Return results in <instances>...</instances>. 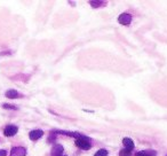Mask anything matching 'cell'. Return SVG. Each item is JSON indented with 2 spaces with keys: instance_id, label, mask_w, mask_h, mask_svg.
<instances>
[{
  "instance_id": "7a4b0ae2",
  "label": "cell",
  "mask_w": 167,
  "mask_h": 156,
  "mask_svg": "<svg viewBox=\"0 0 167 156\" xmlns=\"http://www.w3.org/2000/svg\"><path fill=\"white\" fill-rule=\"evenodd\" d=\"M132 21V15L131 14H127V13H124L118 17V22L120 24H124V25H128Z\"/></svg>"
},
{
  "instance_id": "8992f818",
  "label": "cell",
  "mask_w": 167,
  "mask_h": 156,
  "mask_svg": "<svg viewBox=\"0 0 167 156\" xmlns=\"http://www.w3.org/2000/svg\"><path fill=\"white\" fill-rule=\"evenodd\" d=\"M42 134H44V132L41 130H33L30 132L29 137H30L31 140H38L39 138H41Z\"/></svg>"
},
{
  "instance_id": "9c48e42d",
  "label": "cell",
  "mask_w": 167,
  "mask_h": 156,
  "mask_svg": "<svg viewBox=\"0 0 167 156\" xmlns=\"http://www.w3.org/2000/svg\"><path fill=\"white\" fill-rule=\"evenodd\" d=\"M156 151H137L135 156H156Z\"/></svg>"
},
{
  "instance_id": "7c38bea8",
  "label": "cell",
  "mask_w": 167,
  "mask_h": 156,
  "mask_svg": "<svg viewBox=\"0 0 167 156\" xmlns=\"http://www.w3.org/2000/svg\"><path fill=\"white\" fill-rule=\"evenodd\" d=\"M90 5L93 7H100V5H104L103 1H90Z\"/></svg>"
},
{
  "instance_id": "277c9868",
  "label": "cell",
  "mask_w": 167,
  "mask_h": 156,
  "mask_svg": "<svg viewBox=\"0 0 167 156\" xmlns=\"http://www.w3.org/2000/svg\"><path fill=\"white\" fill-rule=\"evenodd\" d=\"M26 149L23 147H14L11 151V156H25Z\"/></svg>"
},
{
  "instance_id": "52a82bcc",
  "label": "cell",
  "mask_w": 167,
  "mask_h": 156,
  "mask_svg": "<svg viewBox=\"0 0 167 156\" xmlns=\"http://www.w3.org/2000/svg\"><path fill=\"white\" fill-rule=\"evenodd\" d=\"M123 144H124L126 149H128V151L134 149V141L132 140V139H129V138H125V139L123 140Z\"/></svg>"
},
{
  "instance_id": "5bb4252c",
  "label": "cell",
  "mask_w": 167,
  "mask_h": 156,
  "mask_svg": "<svg viewBox=\"0 0 167 156\" xmlns=\"http://www.w3.org/2000/svg\"><path fill=\"white\" fill-rule=\"evenodd\" d=\"M0 156H7V151L4 149H0Z\"/></svg>"
},
{
  "instance_id": "9a60e30c",
  "label": "cell",
  "mask_w": 167,
  "mask_h": 156,
  "mask_svg": "<svg viewBox=\"0 0 167 156\" xmlns=\"http://www.w3.org/2000/svg\"><path fill=\"white\" fill-rule=\"evenodd\" d=\"M166 156H167V155H166Z\"/></svg>"
},
{
  "instance_id": "3957f363",
  "label": "cell",
  "mask_w": 167,
  "mask_h": 156,
  "mask_svg": "<svg viewBox=\"0 0 167 156\" xmlns=\"http://www.w3.org/2000/svg\"><path fill=\"white\" fill-rule=\"evenodd\" d=\"M17 126L15 125H7L5 127V131H4V133H5L6 137H13V135H15L17 133Z\"/></svg>"
},
{
  "instance_id": "4fadbf2b",
  "label": "cell",
  "mask_w": 167,
  "mask_h": 156,
  "mask_svg": "<svg viewBox=\"0 0 167 156\" xmlns=\"http://www.w3.org/2000/svg\"><path fill=\"white\" fill-rule=\"evenodd\" d=\"M2 107H4L5 109H17V107L13 106V104H8V103H4L2 104Z\"/></svg>"
},
{
  "instance_id": "ba28073f",
  "label": "cell",
  "mask_w": 167,
  "mask_h": 156,
  "mask_svg": "<svg viewBox=\"0 0 167 156\" xmlns=\"http://www.w3.org/2000/svg\"><path fill=\"white\" fill-rule=\"evenodd\" d=\"M18 97H20V93L15 90H8L6 92V98H8V99H17Z\"/></svg>"
},
{
  "instance_id": "5b68a950",
  "label": "cell",
  "mask_w": 167,
  "mask_h": 156,
  "mask_svg": "<svg viewBox=\"0 0 167 156\" xmlns=\"http://www.w3.org/2000/svg\"><path fill=\"white\" fill-rule=\"evenodd\" d=\"M63 146L61 145H55L52 148V156H62L63 154Z\"/></svg>"
},
{
  "instance_id": "8fae6325",
  "label": "cell",
  "mask_w": 167,
  "mask_h": 156,
  "mask_svg": "<svg viewBox=\"0 0 167 156\" xmlns=\"http://www.w3.org/2000/svg\"><path fill=\"white\" fill-rule=\"evenodd\" d=\"M94 156H108V151L106 149H100L95 153Z\"/></svg>"
},
{
  "instance_id": "6da1fadb",
  "label": "cell",
  "mask_w": 167,
  "mask_h": 156,
  "mask_svg": "<svg viewBox=\"0 0 167 156\" xmlns=\"http://www.w3.org/2000/svg\"><path fill=\"white\" fill-rule=\"evenodd\" d=\"M76 145H77V147H79L80 149H84V151H88V149H90V147H92L88 138L83 137V135H80L79 138L76 139Z\"/></svg>"
},
{
  "instance_id": "30bf717a",
  "label": "cell",
  "mask_w": 167,
  "mask_h": 156,
  "mask_svg": "<svg viewBox=\"0 0 167 156\" xmlns=\"http://www.w3.org/2000/svg\"><path fill=\"white\" fill-rule=\"evenodd\" d=\"M119 156H132V151H128V149H121L119 151Z\"/></svg>"
}]
</instances>
